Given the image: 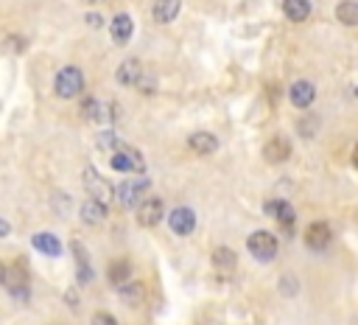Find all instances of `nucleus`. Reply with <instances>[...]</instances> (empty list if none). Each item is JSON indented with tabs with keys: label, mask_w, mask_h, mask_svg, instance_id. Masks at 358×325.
<instances>
[{
	"label": "nucleus",
	"mask_w": 358,
	"mask_h": 325,
	"mask_svg": "<svg viewBox=\"0 0 358 325\" xmlns=\"http://www.w3.org/2000/svg\"><path fill=\"white\" fill-rule=\"evenodd\" d=\"M54 90H56L59 98H76L84 90V73H81V67H76V65L62 67L56 73V78H54Z\"/></svg>",
	"instance_id": "f257e3e1"
},
{
	"label": "nucleus",
	"mask_w": 358,
	"mask_h": 325,
	"mask_svg": "<svg viewBox=\"0 0 358 325\" xmlns=\"http://www.w3.org/2000/svg\"><path fill=\"white\" fill-rule=\"evenodd\" d=\"M149 177H138V180H123L118 182L115 188V199L120 202L123 208H138L140 202H143V193L149 191Z\"/></svg>",
	"instance_id": "f03ea898"
},
{
	"label": "nucleus",
	"mask_w": 358,
	"mask_h": 325,
	"mask_svg": "<svg viewBox=\"0 0 358 325\" xmlns=\"http://www.w3.org/2000/svg\"><path fill=\"white\" fill-rule=\"evenodd\" d=\"M246 244H249V253H252L257 261H263V264L275 261V258H277V253H280V244H277V238H275L272 233H266V230L252 233Z\"/></svg>",
	"instance_id": "7ed1b4c3"
},
{
	"label": "nucleus",
	"mask_w": 358,
	"mask_h": 325,
	"mask_svg": "<svg viewBox=\"0 0 358 325\" xmlns=\"http://www.w3.org/2000/svg\"><path fill=\"white\" fill-rule=\"evenodd\" d=\"M109 166L115 169V171H129V174H134V171H143L146 169V162H143V154L138 151V149H131V146H120L118 151H112L109 154Z\"/></svg>",
	"instance_id": "20e7f679"
},
{
	"label": "nucleus",
	"mask_w": 358,
	"mask_h": 325,
	"mask_svg": "<svg viewBox=\"0 0 358 325\" xmlns=\"http://www.w3.org/2000/svg\"><path fill=\"white\" fill-rule=\"evenodd\" d=\"M3 286H6V292H9L14 300H28V295H31L28 275H25V269H23V266H6Z\"/></svg>",
	"instance_id": "39448f33"
},
{
	"label": "nucleus",
	"mask_w": 358,
	"mask_h": 325,
	"mask_svg": "<svg viewBox=\"0 0 358 325\" xmlns=\"http://www.w3.org/2000/svg\"><path fill=\"white\" fill-rule=\"evenodd\" d=\"M81 180H84V188H87V196H93V199H98V202H107L109 205V199H112V185L96 171V169H84V174H81Z\"/></svg>",
	"instance_id": "423d86ee"
},
{
	"label": "nucleus",
	"mask_w": 358,
	"mask_h": 325,
	"mask_svg": "<svg viewBox=\"0 0 358 325\" xmlns=\"http://www.w3.org/2000/svg\"><path fill=\"white\" fill-rule=\"evenodd\" d=\"M266 216H272V219L291 235V227H294V222H297V213H294V208L288 205L286 199H268V202H266Z\"/></svg>",
	"instance_id": "0eeeda50"
},
{
	"label": "nucleus",
	"mask_w": 358,
	"mask_h": 325,
	"mask_svg": "<svg viewBox=\"0 0 358 325\" xmlns=\"http://www.w3.org/2000/svg\"><path fill=\"white\" fill-rule=\"evenodd\" d=\"M81 112L87 115V120H98V124H109V120H115L118 115V107L115 104H107V101H98V98H87Z\"/></svg>",
	"instance_id": "6e6552de"
},
{
	"label": "nucleus",
	"mask_w": 358,
	"mask_h": 325,
	"mask_svg": "<svg viewBox=\"0 0 358 325\" xmlns=\"http://www.w3.org/2000/svg\"><path fill=\"white\" fill-rule=\"evenodd\" d=\"M288 157H291V140L283 138V135H275L263 146V160L272 162V166H280V162H286Z\"/></svg>",
	"instance_id": "1a4fd4ad"
},
{
	"label": "nucleus",
	"mask_w": 358,
	"mask_h": 325,
	"mask_svg": "<svg viewBox=\"0 0 358 325\" xmlns=\"http://www.w3.org/2000/svg\"><path fill=\"white\" fill-rule=\"evenodd\" d=\"M330 238H333L330 227H328L325 222H317V224H310V227L305 230V247L313 250V253H322V250H328Z\"/></svg>",
	"instance_id": "9d476101"
},
{
	"label": "nucleus",
	"mask_w": 358,
	"mask_h": 325,
	"mask_svg": "<svg viewBox=\"0 0 358 325\" xmlns=\"http://www.w3.org/2000/svg\"><path fill=\"white\" fill-rule=\"evenodd\" d=\"M168 224H171L173 235H191L196 230V213L191 208H176V211H171Z\"/></svg>",
	"instance_id": "9b49d317"
},
{
	"label": "nucleus",
	"mask_w": 358,
	"mask_h": 325,
	"mask_svg": "<svg viewBox=\"0 0 358 325\" xmlns=\"http://www.w3.org/2000/svg\"><path fill=\"white\" fill-rule=\"evenodd\" d=\"M115 78H118V85H123V87H138V81L143 78V65L134 56H129V59H123L118 65Z\"/></svg>",
	"instance_id": "f8f14e48"
},
{
	"label": "nucleus",
	"mask_w": 358,
	"mask_h": 325,
	"mask_svg": "<svg viewBox=\"0 0 358 325\" xmlns=\"http://www.w3.org/2000/svg\"><path fill=\"white\" fill-rule=\"evenodd\" d=\"M138 222L143 227H157L162 222V199H143L138 205Z\"/></svg>",
	"instance_id": "ddd939ff"
},
{
	"label": "nucleus",
	"mask_w": 358,
	"mask_h": 325,
	"mask_svg": "<svg viewBox=\"0 0 358 325\" xmlns=\"http://www.w3.org/2000/svg\"><path fill=\"white\" fill-rule=\"evenodd\" d=\"M313 98H317V87H313L310 81H294L291 90H288V101H291L294 107H299V109L310 107Z\"/></svg>",
	"instance_id": "4468645a"
},
{
	"label": "nucleus",
	"mask_w": 358,
	"mask_h": 325,
	"mask_svg": "<svg viewBox=\"0 0 358 325\" xmlns=\"http://www.w3.org/2000/svg\"><path fill=\"white\" fill-rule=\"evenodd\" d=\"M179 9H182V0H154L151 17L154 23H173L179 17Z\"/></svg>",
	"instance_id": "2eb2a0df"
},
{
	"label": "nucleus",
	"mask_w": 358,
	"mask_h": 325,
	"mask_svg": "<svg viewBox=\"0 0 358 325\" xmlns=\"http://www.w3.org/2000/svg\"><path fill=\"white\" fill-rule=\"evenodd\" d=\"M104 219H107V202L87 196V202L81 205V222L84 224H101Z\"/></svg>",
	"instance_id": "dca6fc26"
},
{
	"label": "nucleus",
	"mask_w": 358,
	"mask_h": 325,
	"mask_svg": "<svg viewBox=\"0 0 358 325\" xmlns=\"http://www.w3.org/2000/svg\"><path fill=\"white\" fill-rule=\"evenodd\" d=\"M235 266H238V258H235V253L230 247H215L213 250V269L218 275H233Z\"/></svg>",
	"instance_id": "f3484780"
},
{
	"label": "nucleus",
	"mask_w": 358,
	"mask_h": 325,
	"mask_svg": "<svg viewBox=\"0 0 358 325\" xmlns=\"http://www.w3.org/2000/svg\"><path fill=\"white\" fill-rule=\"evenodd\" d=\"M70 247H73V258H76V275H78V283L84 286V283L93 280V266H90V261H87V250H84V244H81V241H73Z\"/></svg>",
	"instance_id": "a211bd4d"
},
{
	"label": "nucleus",
	"mask_w": 358,
	"mask_h": 325,
	"mask_svg": "<svg viewBox=\"0 0 358 325\" xmlns=\"http://www.w3.org/2000/svg\"><path fill=\"white\" fill-rule=\"evenodd\" d=\"M109 34H112V39H115L118 45H126L129 39H131V34H134L131 17H129V14H118V17L112 20V25H109Z\"/></svg>",
	"instance_id": "6ab92c4d"
},
{
	"label": "nucleus",
	"mask_w": 358,
	"mask_h": 325,
	"mask_svg": "<svg viewBox=\"0 0 358 325\" xmlns=\"http://www.w3.org/2000/svg\"><path fill=\"white\" fill-rule=\"evenodd\" d=\"M31 244H34V250H39L42 255H51V258L62 255V244H59V238L51 235V233H36V235L31 238Z\"/></svg>",
	"instance_id": "aec40b11"
},
{
	"label": "nucleus",
	"mask_w": 358,
	"mask_h": 325,
	"mask_svg": "<svg viewBox=\"0 0 358 325\" xmlns=\"http://www.w3.org/2000/svg\"><path fill=\"white\" fill-rule=\"evenodd\" d=\"M188 146L196 151V154H213L218 149V138L213 132H193L188 138Z\"/></svg>",
	"instance_id": "412c9836"
},
{
	"label": "nucleus",
	"mask_w": 358,
	"mask_h": 325,
	"mask_svg": "<svg viewBox=\"0 0 358 325\" xmlns=\"http://www.w3.org/2000/svg\"><path fill=\"white\" fill-rule=\"evenodd\" d=\"M283 14L291 23H302L310 17V0H283Z\"/></svg>",
	"instance_id": "4be33fe9"
},
{
	"label": "nucleus",
	"mask_w": 358,
	"mask_h": 325,
	"mask_svg": "<svg viewBox=\"0 0 358 325\" xmlns=\"http://www.w3.org/2000/svg\"><path fill=\"white\" fill-rule=\"evenodd\" d=\"M120 300H123V306H143V300H146V286L143 283H126V286H120Z\"/></svg>",
	"instance_id": "5701e85b"
},
{
	"label": "nucleus",
	"mask_w": 358,
	"mask_h": 325,
	"mask_svg": "<svg viewBox=\"0 0 358 325\" xmlns=\"http://www.w3.org/2000/svg\"><path fill=\"white\" fill-rule=\"evenodd\" d=\"M336 20L344 25H358V0H341L336 6Z\"/></svg>",
	"instance_id": "b1692460"
},
{
	"label": "nucleus",
	"mask_w": 358,
	"mask_h": 325,
	"mask_svg": "<svg viewBox=\"0 0 358 325\" xmlns=\"http://www.w3.org/2000/svg\"><path fill=\"white\" fill-rule=\"evenodd\" d=\"M129 275H131L129 261H115V264H109V269H107V277H109V283H115V286H126Z\"/></svg>",
	"instance_id": "393cba45"
},
{
	"label": "nucleus",
	"mask_w": 358,
	"mask_h": 325,
	"mask_svg": "<svg viewBox=\"0 0 358 325\" xmlns=\"http://www.w3.org/2000/svg\"><path fill=\"white\" fill-rule=\"evenodd\" d=\"M123 143L118 140V135L115 132H101L98 135V149H104V151H118Z\"/></svg>",
	"instance_id": "a878e982"
},
{
	"label": "nucleus",
	"mask_w": 358,
	"mask_h": 325,
	"mask_svg": "<svg viewBox=\"0 0 358 325\" xmlns=\"http://www.w3.org/2000/svg\"><path fill=\"white\" fill-rule=\"evenodd\" d=\"M138 90H140L143 96H154V90H157V78H154L151 73H143V78L138 81Z\"/></svg>",
	"instance_id": "bb28decb"
},
{
	"label": "nucleus",
	"mask_w": 358,
	"mask_h": 325,
	"mask_svg": "<svg viewBox=\"0 0 358 325\" xmlns=\"http://www.w3.org/2000/svg\"><path fill=\"white\" fill-rule=\"evenodd\" d=\"M317 127H319V124H317V118H313V115H305V118L299 120V132H302V135L317 132Z\"/></svg>",
	"instance_id": "cd10ccee"
},
{
	"label": "nucleus",
	"mask_w": 358,
	"mask_h": 325,
	"mask_svg": "<svg viewBox=\"0 0 358 325\" xmlns=\"http://www.w3.org/2000/svg\"><path fill=\"white\" fill-rule=\"evenodd\" d=\"M93 325H118V319H115L112 314H107V311H98V314L93 317Z\"/></svg>",
	"instance_id": "c85d7f7f"
},
{
	"label": "nucleus",
	"mask_w": 358,
	"mask_h": 325,
	"mask_svg": "<svg viewBox=\"0 0 358 325\" xmlns=\"http://www.w3.org/2000/svg\"><path fill=\"white\" fill-rule=\"evenodd\" d=\"M84 20H87V25H93V28H101V14H96V12H93V14H87Z\"/></svg>",
	"instance_id": "c756f323"
},
{
	"label": "nucleus",
	"mask_w": 358,
	"mask_h": 325,
	"mask_svg": "<svg viewBox=\"0 0 358 325\" xmlns=\"http://www.w3.org/2000/svg\"><path fill=\"white\" fill-rule=\"evenodd\" d=\"M352 166H355V169H358V146H355V149H352Z\"/></svg>",
	"instance_id": "7c9ffc66"
},
{
	"label": "nucleus",
	"mask_w": 358,
	"mask_h": 325,
	"mask_svg": "<svg viewBox=\"0 0 358 325\" xmlns=\"http://www.w3.org/2000/svg\"><path fill=\"white\" fill-rule=\"evenodd\" d=\"M84 3H104V0H84Z\"/></svg>",
	"instance_id": "2f4dec72"
},
{
	"label": "nucleus",
	"mask_w": 358,
	"mask_h": 325,
	"mask_svg": "<svg viewBox=\"0 0 358 325\" xmlns=\"http://www.w3.org/2000/svg\"><path fill=\"white\" fill-rule=\"evenodd\" d=\"M355 98H358V87H355Z\"/></svg>",
	"instance_id": "473e14b6"
}]
</instances>
